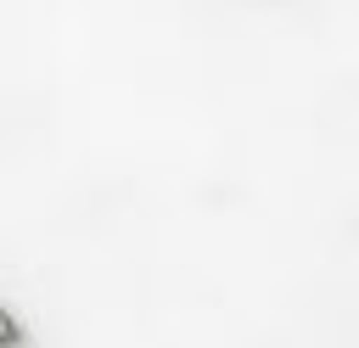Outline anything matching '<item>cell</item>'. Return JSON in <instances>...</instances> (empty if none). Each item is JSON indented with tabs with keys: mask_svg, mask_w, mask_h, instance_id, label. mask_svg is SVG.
Returning a JSON list of instances; mask_svg holds the SVG:
<instances>
[{
	"mask_svg": "<svg viewBox=\"0 0 359 348\" xmlns=\"http://www.w3.org/2000/svg\"><path fill=\"white\" fill-rule=\"evenodd\" d=\"M0 348H22V326L11 309H0Z\"/></svg>",
	"mask_w": 359,
	"mask_h": 348,
	"instance_id": "obj_1",
	"label": "cell"
}]
</instances>
